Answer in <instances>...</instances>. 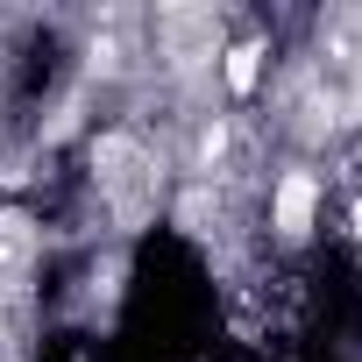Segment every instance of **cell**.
I'll use <instances>...</instances> for the list:
<instances>
[{
    "mask_svg": "<svg viewBox=\"0 0 362 362\" xmlns=\"http://www.w3.org/2000/svg\"><path fill=\"white\" fill-rule=\"evenodd\" d=\"M313 206H320V185H313L305 170H291L284 185H277V235H291V242H298V235L313 228Z\"/></svg>",
    "mask_w": 362,
    "mask_h": 362,
    "instance_id": "1",
    "label": "cell"
},
{
    "mask_svg": "<svg viewBox=\"0 0 362 362\" xmlns=\"http://www.w3.org/2000/svg\"><path fill=\"white\" fill-rule=\"evenodd\" d=\"M263 78V43H235L228 50V93H256Z\"/></svg>",
    "mask_w": 362,
    "mask_h": 362,
    "instance_id": "3",
    "label": "cell"
},
{
    "mask_svg": "<svg viewBox=\"0 0 362 362\" xmlns=\"http://www.w3.org/2000/svg\"><path fill=\"white\" fill-rule=\"evenodd\" d=\"M221 149H228V128H221V121H214V128H206V135H199V163H206V170H214V163H221Z\"/></svg>",
    "mask_w": 362,
    "mask_h": 362,
    "instance_id": "4",
    "label": "cell"
},
{
    "mask_svg": "<svg viewBox=\"0 0 362 362\" xmlns=\"http://www.w3.org/2000/svg\"><path fill=\"white\" fill-rule=\"evenodd\" d=\"M29 256H36V221L15 214V206H0V277L29 270Z\"/></svg>",
    "mask_w": 362,
    "mask_h": 362,
    "instance_id": "2",
    "label": "cell"
}]
</instances>
